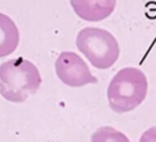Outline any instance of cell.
Returning <instances> with one entry per match:
<instances>
[{"label": "cell", "mask_w": 156, "mask_h": 142, "mask_svg": "<svg viewBox=\"0 0 156 142\" xmlns=\"http://www.w3.org/2000/svg\"><path fill=\"white\" fill-rule=\"evenodd\" d=\"M19 39V32L13 21L0 13V58L15 51Z\"/></svg>", "instance_id": "cell-6"}, {"label": "cell", "mask_w": 156, "mask_h": 142, "mask_svg": "<svg viewBox=\"0 0 156 142\" xmlns=\"http://www.w3.org/2000/svg\"><path fill=\"white\" fill-rule=\"evenodd\" d=\"M140 142H156V126L145 131L142 134Z\"/></svg>", "instance_id": "cell-8"}, {"label": "cell", "mask_w": 156, "mask_h": 142, "mask_svg": "<svg viewBox=\"0 0 156 142\" xmlns=\"http://www.w3.org/2000/svg\"><path fill=\"white\" fill-rule=\"evenodd\" d=\"M55 70L62 83L70 87H82L98 83L87 63L73 52H62L55 62Z\"/></svg>", "instance_id": "cell-4"}, {"label": "cell", "mask_w": 156, "mask_h": 142, "mask_svg": "<svg viewBox=\"0 0 156 142\" xmlns=\"http://www.w3.org/2000/svg\"><path fill=\"white\" fill-rule=\"evenodd\" d=\"M76 46L98 69L111 67L119 57V45L117 39L108 31L87 27L79 32L76 37Z\"/></svg>", "instance_id": "cell-3"}, {"label": "cell", "mask_w": 156, "mask_h": 142, "mask_svg": "<svg viewBox=\"0 0 156 142\" xmlns=\"http://www.w3.org/2000/svg\"><path fill=\"white\" fill-rule=\"evenodd\" d=\"M147 92V78L140 69L136 67L122 68L108 85L109 106L119 114L132 111L145 100Z\"/></svg>", "instance_id": "cell-2"}, {"label": "cell", "mask_w": 156, "mask_h": 142, "mask_svg": "<svg viewBox=\"0 0 156 142\" xmlns=\"http://www.w3.org/2000/svg\"><path fill=\"white\" fill-rule=\"evenodd\" d=\"M91 142H130L121 132L113 127L104 126L98 129L91 137Z\"/></svg>", "instance_id": "cell-7"}, {"label": "cell", "mask_w": 156, "mask_h": 142, "mask_svg": "<svg viewBox=\"0 0 156 142\" xmlns=\"http://www.w3.org/2000/svg\"><path fill=\"white\" fill-rule=\"evenodd\" d=\"M74 13L80 19L90 21H101L114 11L117 0H70Z\"/></svg>", "instance_id": "cell-5"}, {"label": "cell", "mask_w": 156, "mask_h": 142, "mask_svg": "<svg viewBox=\"0 0 156 142\" xmlns=\"http://www.w3.org/2000/svg\"><path fill=\"white\" fill-rule=\"evenodd\" d=\"M41 83L38 68L30 61L17 57L0 65V94L12 103H22L36 93Z\"/></svg>", "instance_id": "cell-1"}]
</instances>
